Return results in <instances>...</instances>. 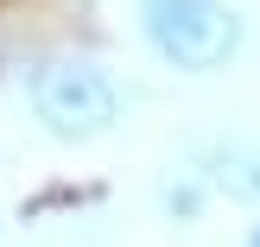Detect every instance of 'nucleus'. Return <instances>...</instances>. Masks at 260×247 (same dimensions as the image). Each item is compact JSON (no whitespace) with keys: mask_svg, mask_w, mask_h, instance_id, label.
<instances>
[{"mask_svg":"<svg viewBox=\"0 0 260 247\" xmlns=\"http://www.w3.org/2000/svg\"><path fill=\"white\" fill-rule=\"evenodd\" d=\"M140 38L178 76H216L241 57L248 19L229 0H140Z\"/></svg>","mask_w":260,"mask_h":247,"instance_id":"2","label":"nucleus"},{"mask_svg":"<svg viewBox=\"0 0 260 247\" xmlns=\"http://www.w3.org/2000/svg\"><path fill=\"white\" fill-rule=\"evenodd\" d=\"M203 203H210V184H203V171H165L159 184V209L165 222H203Z\"/></svg>","mask_w":260,"mask_h":247,"instance_id":"4","label":"nucleus"},{"mask_svg":"<svg viewBox=\"0 0 260 247\" xmlns=\"http://www.w3.org/2000/svg\"><path fill=\"white\" fill-rule=\"evenodd\" d=\"M197 171H203V184H210L216 197L260 209V146L254 139H216V146L203 152Z\"/></svg>","mask_w":260,"mask_h":247,"instance_id":"3","label":"nucleus"},{"mask_svg":"<svg viewBox=\"0 0 260 247\" xmlns=\"http://www.w3.org/2000/svg\"><path fill=\"white\" fill-rule=\"evenodd\" d=\"M25 101H32L38 133H51L57 146L108 139L114 121H121V108H127L114 70L102 57H83V51H51V57H38L32 76H25Z\"/></svg>","mask_w":260,"mask_h":247,"instance_id":"1","label":"nucleus"},{"mask_svg":"<svg viewBox=\"0 0 260 247\" xmlns=\"http://www.w3.org/2000/svg\"><path fill=\"white\" fill-rule=\"evenodd\" d=\"M241 247H260V222H254V228H248V241H241Z\"/></svg>","mask_w":260,"mask_h":247,"instance_id":"5","label":"nucleus"}]
</instances>
